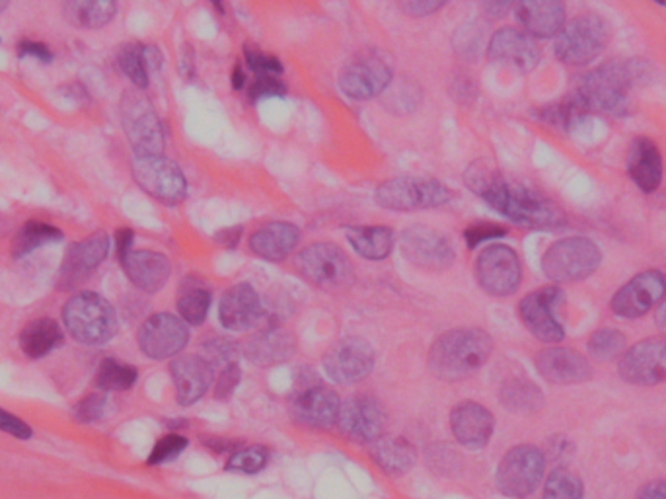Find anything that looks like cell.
Listing matches in <instances>:
<instances>
[{
    "instance_id": "1",
    "label": "cell",
    "mask_w": 666,
    "mask_h": 499,
    "mask_svg": "<svg viewBox=\"0 0 666 499\" xmlns=\"http://www.w3.org/2000/svg\"><path fill=\"white\" fill-rule=\"evenodd\" d=\"M464 180L470 191L515 224L540 230L564 229L567 224L564 211L551 199L533 188L510 183L486 160L470 164Z\"/></svg>"
},
{
    "instance_id": "2",
    "label": "cell",
    "mask_w": 666,
    "mask_h": 499,
    "mask_svg": "<svg viewBox=\"0 0 666 499\" xmlns=\"http://www.w3.org/2000/svg\"><path fill=\"white\" fill-rule=\"evenodd\" d=\"M650 79L647 61H612L587 72L575 87L573 98L588 113H604L622 118L632 110V88L642 87Z\"/></svg>"
},
{
    "instance_id": "3",
    "label": "cell",
    "mask_w": 666,
    "mask_h": 499,
    "mask_svg": "<svg viewBox=\"0 0 666 499\" xmlns=\"http://www.w3.org/2000/svg\"><path fill=\"white\" fill-rule=\"evenodd\" d=\"M494 353V338L481 328H455L440 333L429 351V369L445 382L464 381Z\"/></svg>"
},
{
    "instance_id": "4",
    "label": "cell",
    "mask_w": 666,
    "mask_h": 499,
    "mask_svg": "<svg viewBox=\"0 0 666 499\" xmlns=\"http://www.w3.org/2000/svg\"><path fill=\"white\" fill-rule=\"evenodd\" d=\"M63 322L74 340L85 346H103L118 333V315L98 293H79L64 305Z\"/></svg>"
},
{
    "instance_id": "5",
    "label": "cell",
    "mask_w": 666,
    "mask_h": 499,
    "mask_svg": "<svg viewBox=\"0 0 666 499\" xmlns=\"http://www.w3.org/2000/svg\"><path fill=\"white\" fill-rule=\"evenodd\" d=\"M603 262L600 248L587 237H567L549 246L541 258L544 276L557 286L590 278Z\"/></svg>"
},
{
    "instance_id": "6",
    "label": "cell",
    "mask_w": 666,
    "mask_h": 499,
    "mask_svg": "<svg viewBox=\"0 0 666 499\" xmlns=\"http://www.w3.org/2000/svg\"><path fill=\"white\" fill-rule=\"evenodd\" d=\"M450 199L453 191L448 190L447 183L419 176H398L380 183L375 191L378 206L401 213L437 209L447 206Z\"/></svg>"
},
{
    "instance_id": "7",
    "label": "cell",
    "mask_w": 666,
    "mask_h": 499,
    "mask_svg": "<svg viewBox=\"0 0 666 499\" xmlns=\"http://www.w3.org/2000/svg\"><path fill=\"white\" fill-rule=\"evenodd\" d=\"M610 26L596 14H580L565 22L556 36L554 51L561 63L583 67L603 56L610 41Z\"/></svg>"
},
{
    "instance_id": "8",
    "label": "cell",
    "mask_w": 666,
    "mask_h": 499,
    "mask_svg": "<svg viewBox=\"0 0 666 499\" xmlns=\"http://www.w3.org/2000/svg\"><path fill=\"white\" fill-rule=\"evenodd\" d=\"M297 270L321 291H341L355 281L354 263L346 252L329 242H314L297 256Z\"/></svg>"
},
{
    "instance_id": "9",
    "label": "cell",
    "mask_w": 666,
    "mask_h": 499,
    "mask_svg": "<svg viewBox=\"0 0 666 499\" xmlns=\"http://www.w3.org/2000/svg\"><path fill=\"white\" fill-rule=\"evenodd\" d=\"M394 71L382 53L367 49L351 57L339 72V88L351 100H372L392 84Z\"/></svg>"
},
{
    "instance_id": "10",
    "label": "cell",
    "mask_w": 666,
    "mask_h": 499,
    "mask_svg": "<svg viewBox=\"0 0 666 499\" xmlns=\"http://www.w3.org/2000/svg\"><path fill=\"white\" fill-rule=\"evenodd\" d=\"M121 121L135 157H155L165 152V129L152 103L139 94L127 92L121 100Z\"/></svg>"
},
{
    "instance_id": "11",
    "label": "cell",
    "mask_w": 666,
    "mask_h": 499,
    "mask_svg": "<svg viewBox=\"0 0 666 499\" xmlns=\"http://www.w3.org/2000/svg\"><path fill=\"white\" fill-rule=\"evenodd\" d=\"M546 457L534 445H518L510 449L497 468V488L507 498H528L544 478Z\"/></svg>"
},
{
    "instance_id": "12",
    "label": "cell",
    "mask_w": 666,
    "mask_h": 499,
    "mask_svg": "<svg viewBox=\"0 0 666 499\" xmlns=\"http://www.w3.org/2000/svg\"><path fill=\"white\" fill-rule=\"evenodd\" d=\"M133 178L145 193L162 206H180L188 198V180L181 168L165 154L135 157Z\"/></svg>"
},
{
    "instance_id": "13",
    "label": "cell",
    "mask_w": 666,
    "mask_h": 499,
    "mask_svg": "<svg viewBox=\"0 0 666 499\" xmlns=\"http://www.w3.org/2000/svg\"><path fill=\"white\" fill-rule=\"evenodd\" d=\"M474 273L487 295L501 299L517 293L523 281V263L510 246L491 244L479 252Z\"/></svg>"
},
{
    "instance_id": "14",
    "label": "cell",
    "mask_w": 666,
    "mask_h": 499,
    "mask_svg": "<svg viewBox=\"0 0 666 499\" xmlns=\"http://www.w3.org/2000/svg\"><path fill=\"white\" fill-rule=\"evenodd\" d=\"M564 291L559 287H541L518 302V317L536 340L559 343L565 340V328L557 310L564 307Z\"/></svg>"
},
{
    "instance_id": "15",
    "label": "cell",
    "mask_w": 666,
    "mask_h": 499,
    "mask_svg": "<svg viewBox=\"0 0 666 499\" xmlns=\"http://www.w3.org/2000/svg\"><path fill=\"white\" fill-rule=\"evenodd\" d=\"M329 379L344 387L365 381L375 369V349L369 341L349 336L334 343L321 359Z\"/></svg>"
},
{
    "instance_id": "16",
    "label": "cell",
    "mask_w": 666,
    "mask_h": 499,
    "mask_svg": "<svg viewBox=\"0 0 666 499\" xmlns=\"http://www.w3.org/2000/svg\"><path fill=\"white\" fill-rule=\"evenodd\" d=\"M400 250L409 263L429 271L448 270L456 258L453 242L439 230L424 224H414L401 232Z\"/></svg>"
},
{
    "instance_id": "17",
    "label": "cell",
    "mask_w": 666,
    "mask_h": 499,
    "mask_svg": "<svg viewBox=\"0 0 666 499\" xmlns=\"http://www.w3.org/2000/svg\"><path fill=\"white\" fill-rule=\"evenodd\" d=\"M619 379L635 387L666 382V338H647L619 357Z\"/></svg>"
},
{
    "instance_id": "18",
    "label": "cell",
    "mask_w": 666,
    "mask_h": 499,
    "mask_svg": "<svg viewBox=\"0 0 666 499\" xmlns=\"http://www.w3.org/2000/svg\"><path fill=\"white\" fill-rule=\"evenodd\" d=\"M666 276L663 271H643L629 279L626 286L612 297L610 309L616 317L635 320L642 318L665 301Z\"/></svg>"
},
{
    "instance_id": "19",
    "label": "cell",
    "mask_w": 666,
    "mask_h": 499,
    "mask_svg": "<svg viewBox=\"0 0 666 499\" xmlns=\"http://www.w3.org/2000/svg\"><path fill=\"white\" fill-rule=\"evenodd\" d=\"M139 348L145 356L162 361L178 357L189 341V328L180 317L170 312H158L147 318L139 328Z\"/></svg>"
},
{
    "instance_id": "20",
    "label": "cell",
    "mask_w": 666,
    "mask_h": 499,
    "mask_svg": "<svg viewBox=\"0 0 666 499\" xmlns=\"http://www.w3.org/2000/svg\"><path fill=\"white\" fill-rule=\"evenodd\" d=\"M108 255H110V238L106 232H96L92 237L72 244L59 268L57 286L63 291H72L82 286L98 270V266L108 258Z\"/></svg>"
},
{
    "instance_id": "21",
    "label": "cell",
    "mask_w": 666,
    "mask_h": 499,
    "mask_svg": "<svg viewBox=\"0 0 666 499\" xmlns=\"http://www.w3.org/2000/svg\"><path fill=\"white\" fill-rule=\"evenodd\" d=\"M338 426L344 436L357 443H375L385 436L386 413L377 398L355 395L339 410Z\"/></svg>"
},
{
    "instance_id": "22",
    "label": "cell",
    "mask_w": 666,
    "mask_h": 499,
    "mask_svg": "<svg viewBox=\"0 0 666 499\" xmlns=\"http://www.w3.org/2000/svg\"><path fill=\"white\" fill-rule=\"evenodd\" d=\"M487 56L495 63L507 64L520 72H530L540 63L541 51L528 33L518 28H501L491 36Z\"/></svg>"
},
{
    "instance_id": "23",
    "label": "cell",
    "mask_w": 666,
    "mask_h": 499,
    "mask_svg": "<svg viewBox=\"0 0 666 499\" xmlns=\"http://www.w3.org/2000/svg\"><path fill=\"white\" fill-rule=\"evenodd\" d=\"M534 365L546 381L554 385H579L593 379V367L585 356L569 348L541 349L534 357Z\"/></svg>"
},
{
    "instance_id": "24",
    "label": "cell",
    "mask_w": 666,
    "mask_h": 499,
    "mask_svg": "<svg viewBox=\"0 0 666 499\" xmlns=\"http://www.w3.org/2000/svg\"><path fill=\"white\" fill-rule=\"evenodd\" d=\"M341 400L326 385H312L298 392L292 402V418L306 428L329 429L338 423Z\"/></svg>"
},
{
    "instance_id": "25",
    "label": "cell",
    "mask_w": 666,
    "mask_h": 499,
    "mask_svg": "<svg viewBox=\"0 0 666 499\" xmlns=\"http://www.w3.org/2000/svg\"><path fill=\"white\" fill-rule=\"evenodd\" d=\"M170 375L176 389V400L183 408L199 402L211 390L215 379L212 365L199 356L176 357L170 363Z\"/></svg>"
},
{
    "instance_id": "26",
    "label": "cell",
    "mask_w": 666,
    "mask_h": 499,
    "mask_svg": "<svg viewBox=\"0 0 666 499\" xmlns=\"http://www.w3.org/2000/svg\"><path fill=\"white\" fill-rule=\"evenodd\" d=\"M264 317V305L258 291L248 283L230 287L219 305L220 325L230 332H243L258 325Z\"/></svg>"
},
{
    "instance_id": "27",
    "label": "cell",
    "mask_w": 666,
    "mask_h": 499,
    "mask_svg": "<svg viewBox=\"0 0 666 499\" xmlns=\"http://www.w3.org/2000/svg\"><path fill=\"white\" fill-rule=\"evenodd\" d=\"M494 413L478 402H463L450 412V429L466 449H484L494 436Z\"/></svg>"
},
{
    "instance_id": "28",
    "label": "cell",
    "mask_w": 666,
    "mask_h": 499,
    "mask_svg": "<svg viewBox=\"0 0 666 499\" xmlns=\"http://www.w3.org/2000/svg\"><path fill=\"white\" fill-rule=\"evenodd\" d=\"M127 278L145 293H158L172 276V263L165 255L150 250H131L119 258Z\"/></svg>"
},
{
    "instance_id": "29",
    "label": "cell",
    "mask_w": 666,
    "mask_h": 499,
    "mask_svg": "<svg viewBox=\"0 0 666 499\" xmlns=\"http://www.w3.org/2000/svg\"><path fill=\"white\" fill-rule=\"evenodd\" d=\"M513 10L523 32L530 38H556L565 26V7L556 0H525Z\"/></svg>"
},
{
    "instance_id": "30",
    "label": "cell",
    "mask_w": 666,
    "mask_h": 499,
    "mask_svg": "<svg viewBox=\"0 0 666 499\" xmlns=\"http://www.w3.org/2000/svg\"><path fill=\"white\" fill-rule=\"evenodd\" d=\"M297 353V338L287 328H266L243 346V356L258 367L287 363Z\"/></svg>"
},
{
    "instance_id": "31",
    "label": "cell",
    "mask_w": 666,
    "mask_h": 499,
    "mask_svg": "<svg viewBox=\"0 0 666 499\" xmlns=\"http://www.w3.org/2000/svg\"><path fill=\"white\" fill-rule=\"evenodd\" d=\"M627 174L643 193H653L663 182V154L649 137H637L627 152Z\"/></svg>"
},
{
    "instance_id": "32",
    "label": "cell",
    "mask_w": 666,
    "mask_h": 499,
    "mask_svg": "<svg viewBox=\"0 0 666 499\" xmlns=\"http://www.w3.org/2000/svg\"><path fill=\"white\" fill-rule=\"evenodd\" d=\"M300 242V229L287 221L267 222L250 237V250L267 262H282Z\"/></svg>"
},
{
    "instance_id": "33",
    "label": "cell",
    "mask_w": 666,
    "mask_h": 499,
    "mask_svg": "<svg viewBox=\"0 0 666 499\" xmlns=\"http://www.w3.org/2000/svg\"><path fill=\"white\" fill-rule=\"evenodd\" d=\"M370 459L375 460V465L386 475H406L416 467V445L409 443L404 437L382 436L375 443H370Z\"/></svg>"
},
{
    "instance_id": "34",
    "label": "cell",
    "mask_w": 666,
    "mask_h": 499,
    "mask_svg": "<svg viewBox=\"0 0 666 499\" xmlns=\"http://www.w3.org/2000/svg\"><path fill=\"white\" fill-rule=\"evenodd\" d=\"M118 63L127 79L139 90H145L149 88L150 72L158 71L162 64V53L155 46L127 43L119 49Z\"/></svg>"
},
{
    "instance_id": "35",
    "label": "cell",
    "mask_w": 666,
    "mask_h": 499,
    "mask_svg": "<svg viewBox=\"0 0 666 499\" xmlns=\"http://www.w3.org/2000/svg\"><path fill=\"white\" fill-rule=\"evenodd\" d=\"M346 238L349 246L354 248L357 255L370 260V262H380L392 255L394 230L390 227H349L346 230Z\"/></svg>"
},
{
    "instance_id": "36",
    "label": "cell",
    "mask_w": 666,
    "mask_h": 499,
    "mask_svg": "<svg viewBox=\"0 0 666 499\" xmlns=\"http://www.w3.org/2000/svg\"><path fill=\"white\" fill-rule=\"evenodd\" d=\"M63 330L53 318H38L20 333V348L30 359H40L63 346Z\"/></svg>"
},
{
    "instance_id": "37",
    "label": "cell",
    "mask_w": 666,
    "mask_h": 499,
    "mask_svg": "<svg viewBox=\"0 0 666 499\" xmlns=\"http://www.w3.org/2000/svg\"><path fill=\"white\" fill-rule=\"evenodd\" d=\"M118 12V4L111 0H72L64 4V17L74 26L82 28H103L110 24Z\"/></svg>"
},
{
    "instance_id": "38",
    "label": "cell",
    "mask_w": 666,
    "mask_h": 499,
    "mask_svg": "<svg viewBox=\"0 0 666 499\" xmlns=\"http://www.w3.org/2000/svg\"><path fill=\"white\" fill-rule=\"evenodd\" d=\"M544 395L540 389L525 379H513L505 382L501 389V405L517 413H534L541 410L544 406Z\"/></svg>"
},
{
    "instance_id": "39",
    "label": "cell",
    "mask_w": 666,
    "mask_h": 499,
    "mask_svg": "<svg viewBox=\"0 0 666 499\" xmlns=\"http://www.w3.org/2000/svg\"><path fill=\"white\" fill-rule=\"evenodd\" d=\"M59 240H63V232L56 229V227L46 224V222H26L12 240V256L14 258H24V256L32 255L33 250H38L41 246L53 244Z\"/></svg>"
},
{
    "instance_id": "40",
    "label": "cell",
    "mask_w": 666,
    "mask_h": 499,
    "mask_svg": "<svg viewBox=\"0 0 666 499\" xmlns=\"http://www.w3.org/2000/svg\"><path fill=\"white\" fill-rule=\"evenodd\" d=\"M137 379H139V371L133 365L121 363L116 357H108L98 369L96 385L102 392H123L133 389Z\"/></svg>"
},
{
    "instance_id": "41",
    "label": "cell",
    "mask_w": 666,
    "mask_h": 499,
    "mask_svg": "<svg viewBox=\"0 0 666 499\" xmlns=\"http://www.w3.org/2000/svg\"><path fill=\"white\" fill-rule=\"evenodd\" d=\"M626 333L616 328H598L587 341L588 353L598 361H612L626 353Z\"/></svg>"
},
{
    "instance_id": "42",
    "label": "cell",
    "mask_w": 666,
    "mask_h": 499,
    "mask_svg": "<svg viewBox=\"0 0 666 499\" xmlns=\"http://www.w3.org/2000/svg\"><path fill=\"white\" fill-rule=\"evenodd\" d=\"M211 291L203 287H191L178 299V312L186 325L201 326L211 309Z\"/></svg>"
},
{
    "instance_id": "43",
    "label": "cell",
    "mask_w": 666,
    "mask_h": 499,
    "mask_svg": "<svg viewBox=\"0 0 666 499\" xmlns=\"http://www.w3.org/2000/svg\"><path fill=\"white\" fill-rule=\"evenodd\" d=\"M583 491L579 476L567 468H556L544 483V499H583Z\"/></svg>"
},
{
    "instance_id": "44",
    "label": "cell",
    "mask_w": 666,
    "mask_h": 499,
    "mask_svg": "<svg viewBox=\"0 0 666 499\" xmlns=\"http://www.w3.org/2000/svg\"><path fill=\"white\" fill-rule=\"evenodd\" d=\"M269 462V451L266 447H246L236 451L228 460L227 470L242 472V475H258Z\"/></svg>"
},
{
    "instance_id": "45",
    "label": "cell",
    "mask_w": 666,
    "mask_h": 499,
    "mask_svg": "<svg viewBox=\"0 0 666 499\" xmlns=\"http://www.w3.org/2000/svg\"><path fill=\"white\" fill-rule=\"evenodd\" d=\"M385 103L388 110L414 111L421 100V90L416 82H398L394 88H386Z\"/></svg>"
},
{
    "instance_id": "46",
    "label": "cell",
    "mask_w": 666,
    "mask_h": 499,
    "mask_svg": "<svg viewBox=\"0 0 666 499\" xmlns=\"http://www.w3.org/2000/svg\"><path fill=\"white\" fill-rule=\"evenodd\" d=\"M186 447H188V439L181 437L180 433L162 437L150 452L149 465H165V462L178 459L181 452L186 451Z\"/></svg>"
},
{
    "instance_id": "47",
    "label": "cell",
    "mask_w": 666,
    "mask_h": 499,
    "mask_svg": "<svg viewBox=\"0 0 666 499\" xmlns=\"http://www.w3.org/2000/svg\"><path fill=\"white\" fill-rule=\"evenodd\" d=\"M243 57H246L248 67L256 74H275V77H281L282 74L281 61L277 57L264 53L258 46H246Z\"/></svg>"
},
{
    "instance_id": "48",
    "label": "cell",
    "mask_w": 666,
    "mask_h": 499,
    "mask_svg": "<svg viewBox=\"0 0 666 499\" xmlns=\"http://www.w3.org/2000/svg\"><path fill=\"white\" fill-rule=\"evenodd\" d=\"M427 459H429L431 470L439 472V475H453L460 468V462H463L458 457V452L448 445H433L429 452H427Z\"/></svg>"
},
{
    "instance_id": "49",
    "label": "cell",
    "mask_w": 666,
    "mask_h": 499,
    "mask_svg": "<svg viewBox=\"0 0 666 499\" xmlns=\"http://www.w3.org/2000/svg\"><path fill=\"white\" fill-rule=\"evenodd\" d=\"M106 406H108L106 395L103 392H92V395L82 398L79 405L74 406V418L80 423H95V421L102 420L103 413H106Z\"/></svg>"
},
{
    "instance_id": "50",
    "label": "cell",
    "mask_w": 666,
    "mask_h": 499,
    "mask_svg": "<svg viewBox=\"0 0 666 499\" xmlns=\"http://www.w3.org/2000/svg\"><path fill=\"white\" fill-rule=\"evenodd\" d=\"M287 94V84L282 82L281 77L275 74H256L251 82V100H267V98H282Z\"/></svg>"
},
{
    "instance_id": "51",
    "label": "cell",
    "mask_w": 666,
    "mask_h": 499,
    "mask_svg": "<svg viewBox=\"0 0 666 499\" xmlns=\"http://www.w3.org/2000/svg\"><path fill=\"white\" fill-rule=\"evenodd\" d=\"M503 237H507V229L501 227V224H497V222H478V224H474V227H470V229L464 232L466 244H468L470 250L478 248V246L484 244V242H489V240Z\"/></svg>"
},
{
    "instance_id": "52",
    "label": "cell",
    "mask_w": 666,
    "mask_h": 499,
    "mask_svg": "<svg viewBox=\"0 0 666 499\" xmlns=\"http://www.w3.org/2000/svg\"><path fill=\"white\" fill-rule=\"evenodd\" d=\"M240 381H242L240 365L235 363V361L228 363L220 372L217 385H215V398L217 400H228L235 395L236 387L240 385Z\"/></svg>"
},
{
    "instance_id": "53",
    "label": "cell",
    "mask_w": 666,
    "mask_h": 499,
    "mask_svg": "<svg viewBox=\"0 0 666 499\" xmlns=\"http://www.w3.org/2000/svg\"><path fill=\"white\" fill-rule=\"evenodd\" d=\"M0 431L17 437V439H32L33 431L26 421L20 420L17 416L7 412L0 408Z\"/></svg>"
},
{
    "instance_id": "54",
    "label": "cell",
    "mask_w": 666,
    "mask_h": 499,
    "mask_svg": "<svg viewBox=\"0 0 666 499\" xmlns=\"http://www.w3.org/2000/svg\"><path fill=\"white\" fill-rule=\"evenodd\" d=\"M443 7H445V0H406V2H400V9L408 17L416 18L431 17Z\"/></svg>"
},
{
    "instance_id": "55",
    "label": "cell",
    "mask_w": 666,
    "mask_h": 499,
    "mask_svg": "<svg viewBox=\"0 0 666 499\" xmlns=\"http://www.w3.org/2000/svg\"><path fill=\"white\" fill-rule=\"evenodd\" d=\"M18 51H20V57H32V59H38L40 63L49 64L53 61V53L49 51L48 46L36 43V41H22Z\"/></svg>"
},
{
    "instance_id": "56",
    "label": "cell",
    "mask_w": 666,
    "mask_h": 499,
    "mask_svg": "<svg viewBox=\"0 0 666 499\" xmlns=\"http://www.w3.org/2000/svg\"><path fill=\"white\" fill-rule=\"evenodd\" d=\"M240 238H242V227H230V229L217 232V240L228 250H235L238 242H240Z\"/></svg>"
},
{
    "instance_id": "57",
    "label": "cell",
    "mask_w": 666,
    "mask_h": 499,
    "mask_svg": "<svg viewBox=\"0 0 666 499\" xmlns=\"http://www.w3.org/2000/svg\"><path fill=\"white\" fill-rule=\"evenodd\" d=\"M133 240L135 234L131 229H119L118 234H116V242H118V256L119 258H123V256L129 255L131 250H133Z\"/></svg>"
},
{
    "instance_id": "58",
    "label": "cell",
    "mask_w": 666,
    "mask_h": 499,
    "mask_svg": "<svg viewBox=\"0 0 666 499\" xmlns=\"http://www.w3.org/2000/svg\"><path fill=\"white\" fill-rule=\"evenodd\" d=\"M635 499H666V482L647 483Z\"/></svg>"
},
{
    "instance_id": "59",
    "label": "cell",
    "mask_w": 666,
    "mask_h": 499,
    "mask_svg": "<svg viewBox=\"0 0 666 499\" xmlns=\"http://www.w3.org/2000/svg\"><path fill=\"white\" fill-rule=\"evenodd\" d=\"M484 9H486L489 17L501 18L505 17V12L510 9V4L509 2H489Z\"/></svg>"
},
{
    "instance_id": "60",
    "label": "cell",
    "mask_w": 666,
    "mask_h": 499,
    "mask_svg": "<svg viewBox=\"0 0 666 499\" xmlns=\"http://www.w3.org/2000/svg\"><path fill=\"white\" fill-rule=\"evenodd\" d=\"M243 87H246V72L242 71L240 64H236L235 72H232V88L242 90Z\"/></svg>"
},
{
    "instance_id": "61",
    "label": "cell",
    "mask_w": 666,
    "mask_h": 499,
    "mask_svg": "<svg viewBox=\"0 0 666 499\" xmlns=\"http://www.w3.org/2000/svg\"><path fill=\"white\" fill-rule=\"evenodd\" d=\"M655 322H657L658 330L666 336V299L658 307L657 315H655Z\"/></svg>"
},
{
    "instance_id": "62",
    "label": "cell",
    "mask_w": 666,
    "mask_h": 499,
    "mask_svg": "<svg viewBox=\"0 0 666 499\" xmlns=\"http://www.w3.org/2000/svg\"><path fill=\"white\" fill-rule=\"evenodd\" d=\"M9 7V2L7 0H0V12Z\"/></svg>"
},
{
    "instance_id": "63",
    "label": "cell",
    "mask_w": 666,
    "mask_h": 499,
    "mask_svg": "<svg viewBox=\"0 0 666 499\" xmlns=\"http://www.w3.org/2000/svg\"><path fill=\"white\" fill-rule=\"evenodd\" d=\"M658 4H663V7H666V2H658Z\"/></svg>"
}]
</instances>
